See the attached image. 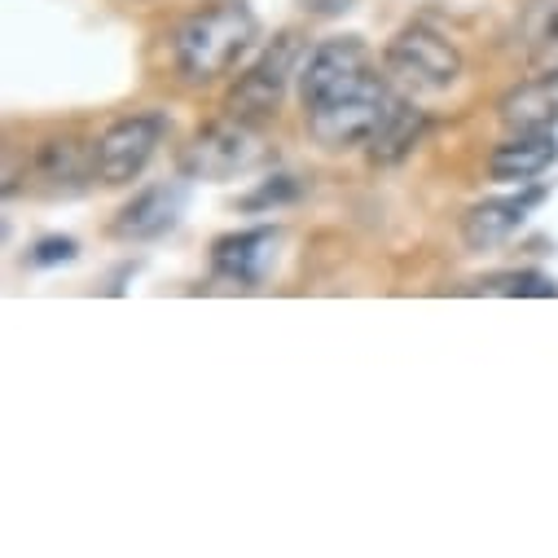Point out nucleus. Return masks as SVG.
Here are the masks:
<instances>
[{"mask_svg": "<svg viewBox=\"0 0 558 558\" xmlns=\"http://www.w3.org/2000/svg\"><path fill=\"white\" fill-rule=\"evenodd\" d=\"M264 159H268V142L259 136V123L225 114L216 123H203L190 136L177 155V168L190 181H233V177L259 168Z\"/></svg>", "mask_w": 558, "mask_h": 558, "instance_id": "4", "label": "nucleus"}, {"mask_svg": "<svg viewBox=\"0 0 558 558\" xmlns=\"http://www.w3.org/2000/svg\"><path fill=\"white\" fill-rule=\"evenodd\" d=\"M423 132H427V110H423V106H413L409 97H396L391 110H387V119L378 123V132L365 142L369 163H378V168H396V163H404V159L413 155V146L423 142Z\"/></svg>", "mask_w": 558, "mask_h": 558, "instance_id": "14", "label": "nucleus"}, {"mask_svg": "<svg viewBox=\"0 0 558 558\" xmlns=\"http://www.w3.org/2000/svg\"><path fill=\"white\" fill-rule=\"evenodd\" d=\"M523 53L532 71L558 75V0H532L523 14Z\"/></svg>", "mask_w": 558, "mask_h": 558, "instance_id": "15", "label": "nucleus"}, {"mask_svg": "<svg viewBox=\"0 0 558 558\" xmlns=\"http://www.w3.org/2000/svg\"><path fill=\"white\" fill-rule=\"evenodd\" d=\"M277 246H282V229H272V225L238 229V233H225L211 242V268H216V277H225V282L255 291L277 259Z\"/></svg>", "mask_w": 558, "mask_h": 558, "instance_id": "9", "label": "nucleus"}, {"mask_svg": "<svg viewBox=\"0 0 558 558\" xmlns=\"http://www.w3.org/2000/svg\"><path fill=\"white\" fill-rule=\"evenodd\" d=\"M549 198V185H523L519 194L506 198H484L462 216V242L471 251H493L501 246L510 233H519L527 225V216Z\"/></svg>", "mask_w": 558, "mask_h": 558, "instance_id": "10", "label": "nucleus"}, {"mask_svg": "<svg viewBox=\"0 0 558 558\" xmlns=\"http://www.w3.org/2000/svg\"><path fill=\"white\" fill-rule=\"evenodd\" d=\"M383 71L396 88H404L409 97L417 93H445L462 80V53L449 36H440L427 23H409L400 27L387 49H383Z\"/></svg>", "mask_w": 558, "mask_h": 558, "instance_id": "3", "label": "nucleus"}, {"mask_svg": "<svg viewBox=\"0 0 558 558\" xmlns=\"http://www.w3.org/2000/svg\"><path fill=\"white\" fill-rule=\"evenodd\" d=\"M391 101H396L391 80L369 66L356 80H348L343 88H335L322 101L304 106V128H308L313 142L322 150H330V155L356 150V146H365L369 136L378 132V123L387 119Z\"/></svg>", "mask_w": 558, "mask_h": 558, "instance_id": "2", "label": "nucleus"}, {"mask_svg": "<svg viewBox=\"0 0 558 558\" xmlns=\"http://www.w3.org/2000/svg\"><path fill=\"white\" fill-rule=\"evenodd\" d=\"M23 181L45 198H75L88 190V181H97V146L80 142L71 132L45 136L23 159Z\"/></svg>", "mask_w": 558, "mask_h": 558, "instance_id": "7", "label": "nucleus"}, {"mask_svg": "<svg viewBox=\"0 0 558 558\" xmlns=\"http://www.w3.org/2000/svg\"><path fill=\"white\" fill-rule=\"evenodd\" d=\"M168 136V119L146 110V114H123L114 119L101 136H97V181L101 185H132L136 177H142L155 159V150L163 146Z\"/></svg>", "mask_w": 558, "mask_h": 558, "instance_id": "6", "label": "nucleus"}, {"mask_svg": "<svg viewBox=\"0 0 558 558\" xmlns=\"http://www.w3.org/2000/svg\"><path fill=\"white\" fill-rule=\"evenodd\" d=\"M374 58L365 49V40L356 36H335V40H322L317 49H308L304 66H300V101L313 106L322 101L326 93L343 88L348 80H356L361 71H369Z\"/></svg>", "mask_w": 558, "mask_h": 558, "instance_id": "11", "label": "nucleus"}, {"mask_svg": "<svg viewBox=\"0 0 558 558\" xmlns=\"http://www.w3.org/2000/svg\"><path fill=\"white\" fill-rule=\"evenodd\" d=\"M484 295H510V300H558V282L536 268H510V272H493L480 282Z\"/></svg>", "mask_w": 558, "mask_h": 558, "instance_id": "16", "label": "nucleus"}, {"mask_svg": "<svg viewBox=\"0 0 558 558\" xmlns=\"http://www.w3.org/2000/svg\"><path fill=\"white\" fill-rule=\"evenodd\" d=\"M308 58V40L304 32H277L272 45L251 62V71L229 88L225 97V114L246 119V123H268L282 106L291 80H300V66Z\"/></svg>", "mask_w": 558, "mask_h": 558, "instance_id": "5", "label": "nucleus"}, {"mask_svg": "<svg viewBox=\"0 0 558 558\" xmlns=\"http://www.w3.org/2000/svg\"><path fill=\"white\" fill-rule=\"evenodd\" d=\"M300 198V181L295 177H268L259 190H251L246 198H238L242 211H268V207H282V203H295Z\"/></svg>", "mask_w": 558, "mask_h": 558, "instance_id": "17", "label": "nucleus"}, {"mask_svg": "<svg viewBox=\"0 0 558 558\" xmlns=\"http://www.w3.org/2000/svg\"><path fill=\"white\" fill-rule=\"evenodd\" d=\"M75 255H80V242H75V238L49 233V238H40V242L27 251V264H32V268H58V264H71Z\"/></svg>", "mask_w": 558, "mask_h": 558, "instance_id": "18", "label": "nucleus"}, {"mask_svg": "<svg viewBox=\"0 0 558 558\" xmlns=\"http://www.w3.org/2000/svg\"><path fill=\"white\" fill-rule=\"evenodd\" d=\"M554 163H558V132H510L488 155L493 181H506V185H532Z\"/></svg>", "mask_w": 558, "mask_h": 558, "instance_id": "12", "label": "nucleus"}, {"mask_svg": "<svg viewBox=\"0 0 558 558\" xmlns=\"http://www.w3.org/2000/svg\"><path fill=\"white\" fill-rule=\"evenodd\" d=\"M190 177L181 181H159V185H146L142 194H132L119 216L110 220V233L119 242H155L163 233H172L185 216V203H190Z\"/></svg>", "mask_w": 558, "mask_h": 558, "instance_id": "8", "label": "nucleus"}, {"mask_svg": "<svg viewBox=\"0 0 558 558\" xmlns=\"http://www.w3.org/2000/svg\"><path fill=\"white\" fill-rule=\"evenodd\" d=\"M497 119L506 123V132H554L558 128V75L536 71L532 80L514 84L497 101Z\"/></svg>", "mask_w": 558, "mask_h": 558, "instance_id": "13", "label": "nucleus"}, {"mask_svg": "<svg viewBox=\"0 0 558 558\" xmlns=\"http://www.w3.org/2000/svg\"><path fill=\"white\" fill-rule=\"evenodd\" d=\"M259 23L242 0H216V5L190 14L172 36V62L185 84H211L229 75V66L255 45Z\"/></svg>", "mask_w": 558, "mask_h": 558, "instance_id": "1", "label": "nucleus"}]
</instances>
